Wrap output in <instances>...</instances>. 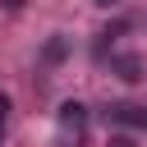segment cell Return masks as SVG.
Here are the masks:
<instances>
[{"mask_svg": "<svg viewBox=\"0 0 147 147\" xmlns=\"http://www.w3.org/2000/svg\"><path fill=\"white\" fill-rule=\"evenodd\" d=\"M60 55H64V41H60V37H55V41H51V46H46V60H60Z\"/></svg>", "mask_w": 147, "mask_h": 147, "instance_id": "cell-4", "label": "cell"}, {"mask_svg": "<svg viewBox=\"0 0 147 147\" xmlns=\"http://www.w3.org/2000/svg\"><path fill=\"white\" fill-rule=\"evenodd\" d=\"M96 5H106V9H110V5H119V0H96Z\"/></svg>", "mask_w": 147, "mask_h": 147, "instance_id": "cell-7", "label": "cell"}, {"mask_svg": "<svg viewBox=\"0 0 147 147\" xmlns=\"http://www.w3.org/2000/svg\"><path fill=\"white\" fill-rule=\"evenodd\" d=\"M5 115H9V96L0 92V138H5Z\"/></svg>", "mask_w": 147, "mask_h": 147, "instance_id": "cell-5", "label": "cell"}, {"mask_svg": "<svg viewBox=\"0 0 147 147\" xmlns=\"http://www.w3.org/2000/svg\"><path fill=\"white\" fill-rule=\"evenodd\" d=\"M0 5H5V9H18V5H23V0H0Z\"/></svg>", "mask_w": 147, "mask_h": 147, "instance_id": "cell-6", "label": "cell"}, {"mask_svg": "<svg viewBox=\"0 0 147 147\" xmlns=\"http://www.w3.org/2000/svg\"><path fill=\"white\" fill-rule=\"evenodd\" d=\"M106 115H110V124H133V129H147V106H110Z\"/></svg>", "mask_w": 147, "mask_h": 147, "instance_id": "cell-2", "label": "cell"}, {"mask_svg": "<svg viewBox=\"0 0 147 147\" xmlns=\"http://www.w3.org/2000/svg\"><path fill=\"white\" fill-rule=\"evenodd\" d=\"M83 124H87V110H83L78 101H64V106H60V129H64V133H74V142H78Z\"/></svg>", "mask_w": 147, "mask_h": 147, "instance_id": "cell-1", "label": "cell"}, {"mask_svg": "<svg viewBox=\"0 0 147 147\" xmlns=\"http://www.w3.org/2000/svg\"><path fill=\"white\" fill-rule=\"evenodd\" d=\"M106 147H138V142H133L129 133H110V142H106Z\"/></svg>", "mask_w": 147, "mask_h": 147, "instance_id": "cell-3", "label": "cell"}]
</instances>
